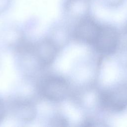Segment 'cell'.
Instances as JSON below:
<instances>
[{
  "instance_id": "cell-1",
  "label": "cell",
  "mask_w": 127,
  "mask_h": 127,
  "mask_svg": "<svg viewBox=\"0 0 127 127\" xmlns=\"http://www.w3.org/2000/svg\"><path fill=\"white\" fill-rule=\"evenodd\" d=\"M68 84L63 77L51 75L43 79L40 85L41 94L45 98L52 101H60L66 96Z\"/></svg>"
},
{
  "instance_id": "cell-2",
  "label": "cell",
  "mask_w": 127,
  "mask_h": 127,
  "mask_svg": "<svg viewBox=\"0 0 127 127\" xmlns=\"http://www.w3.org/2000/svg\"><path fill=\"white\" fill-rule=\"evenodd\" d=\"M119 41L117 30L110 26L101 25L93 45L104 54H111L116 50Z\"/></svg>"
},
{
  "instance_id": "cell-3",
  "label": "cell",
  "mask_w": 127,
  "mask_h": 127,
  "mask_svg": "<svg viewBox=\"0 0 127 127\" xmlns=\"http://www.w3.org/2000/svg\"><path fill=\"white\" fill-rule=\"evenodd\" d=\"M101 26L92 17L84 16L77 23L74 30V35L78 40L93 45Z\"/></svg>"
},
{
  "instance_id": "cell-4",
  "label": "cell",
  "mask_w": 127,
  "mask_h": 127,
  "mask_svg": "<svg viewBox=\"0 0 127 127\" xmlns=\"http://www.w3.org/2000/svg\"><path fill=\"white\" fill-rule=\"evenodd\" d=\"M30 51L33 52L40 64L43 66L53 63L57 52L55 45L50 40H43L32 45Z\"/></svg>"
},
{
  "instance_id": "cell-5",
  "label": "cell",
  "mask_w": 127,
  "mask_h": 127,
  "mask_svg": "<svg viewBox=\"0 0 127 127\" xmlns=\"http://www.w3.org/2000/svg\"><path fill=\"white\" fill-rule=\"evenodd\" d=\"M123 91H113L102 95L103 104L107 107L119 111L127 105V95Z\"/></svg>"
},
{
  "instance_id": "cell-6",
  "label": "cell",
  "mask_w": 127,
  "mask_h": 127,
  "mask_svg": "<svg viewBox=\"0 0 127 127\" xmlns=\"http://www.w3.org/2000/svg\"><path fill=\"white\" fill-rule=\"evenodd\" d=\"M14 109L16 115L24 121H30L35 116V110L33 105L26 101L16 102Z\"/></svg>"
},
{
  "instance_id": "cell-7",
  "label": "cell",
  "mask_w": 127,
  "mask_h": 127,
  "mask_svg": "<svg viewBox=\"0 0 127 127\" xmlns=\"http://www.w3.org/2000/svg\"><path fill=\"white\" fill-rule=\"evenodd\" d=\"M67 123L66 120L64 117L60 115H57L54 117L51 122L52 126L55 127L66 126Z\"/></svg>"
},
{
  "instance_id": "cell-8",
  "label": "cell",
  "mask_w": 127,
  "mask_h": 127,
  "mask_svg": "<svg viewBox=\"0 0 127 127\" xmlns=\"http://www.w3.org/2000/svg\"><path fill=\"white\" fill-rule=\"evenodd\" d=\"M11 0H0V13L4 11L9 7Z\"/></svg>"
},
{
  "instance_id": "cell-9",
  "label": "cell",
  "mask_w": 127,
  "mask_h": 127,
  "mask_svg": "<svg viewBox=\"0 0 127 127\" xmlns=\"http://www.w3.org/2000/svg\"><path fill=\"white\" fill-rule=\"evenodd\" d=\"M5 113V109L4 105L2 102V101L0 99V122L3 119L4 117Z\"/></svg>"
}]
</instances>
